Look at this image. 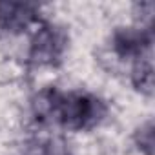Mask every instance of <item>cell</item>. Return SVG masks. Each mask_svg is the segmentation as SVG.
<instances>
[{
    "mask_svg": "<svg viewBox=\"0 0 155 155\" xmlns=\"http://www.w3.org/2000/svg\"><path fill=\"white\" fill-rule=\"evenodd\" d=\"M37 111L40 117L49 115L68 130H88L95 126L106 113V106L88 93H60L46 90L38 95Z\"/></svg>",
    "mask_w": 155,
    "mask_h": 155,
    "instance_id": "6da1fadb",
    "label": "cell"
},
{
    "mask_svg": "<svg viewBox=\"0 0 155 155\" xmlns=\"http://www.w3.org/2000/svg\"><path fill=\"white\" fill-rule=\"evenodd\" d=\"M64 44L66 37L60 29L53 26H44L42 29H38V33L31 42L29 58L37 64H53L60 57Z\"/></svg>",
    "mask_w": 155,
    "mask_h": 155,
    "instance_id": "7a4b0ae2",
    "label": "cell"
},
{
    "mask_svg": "<svg viewBox=\"0 0 155 155\" xmlns=\"http://www.w3.org/2000/svg\"><path fill=\"white\" fill-rule=\"evenodd\" d=\"M150 46H151L150 29H119L113 35V49L122 58L130 57L142 58L144 53L150 49Z\"/></svg>",
    "mask_w": 155,
    "mask_h": 155,
    "instance_id": "3957f363",
    "label": "cell"
},
{
    "mask_svg": "<svg viewBox=\"0 0 155 155\" xmlns=\"http://www.w3.org/2000/svg\"><path fill=\"white\" fill-rule=\"evenodd\" d=\"M37 17V6L17 4V2H0V28L18 33L24 31Z\"/></svg>",
    "mask_w": 155,
    "mask_h": 155,
    "instance_id": "277c9868",
    "label": "cell"
},
{
    "mask_svg": "<svg viewBox=\"0 0 155 155\" xmlns=\"http://www.w3.org/2000/svg\"><path fill=\"white\" fill-rule=\"evenodd\" d=\"M133 84L139 91L146 95H151L153 91V68H151V62L144 57L133 68Z\"/></svg>",
    "mask_w": 155,
    "mask_h": 155,
    "instance_id": "5b68a950",
    "label": "cell"
},
{
    "mask_svg": "<svg viewBox=\"0 0 155 155\" xmlns=\"http://www.w3.org/2000/svg\"><path fill=\"white\" fill-rule=\"evenodd\" d=\"M135 140H137V144H139V148L142 151H146L148 155H151L153 153V124L148 122L146 126H142L137 131Z\"/></svg>",
    "mask_w": 155,
    "mask_h": 155,
    "instance_id": "8992f818",
    "label": "cell"
}]
</instances>
